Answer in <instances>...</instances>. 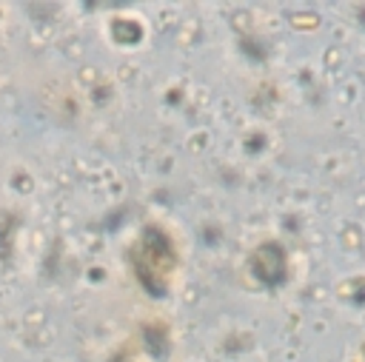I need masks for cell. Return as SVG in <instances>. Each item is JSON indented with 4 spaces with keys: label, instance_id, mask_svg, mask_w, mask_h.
<instances>
[{
    "label": "cell",
    "instance_id": "obj_1",
    "mask_svg": "<svg viewBox=\"0 0 365 362\" xmlns=\"http://www.w3.org/2000/svg\"><path fill=\"white\" fill-rule=\"evenodd\" d=\"M251 271H254V276L259 279V282H265V285H279L282 279H285V268H288V262H285V251L279 248V242H265V245H259L257 251H254V257H251Z\"/></svg>",
    "mask_w": 365,
    "mask_h": 362
}]
</instances>
